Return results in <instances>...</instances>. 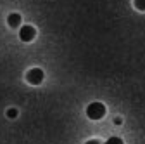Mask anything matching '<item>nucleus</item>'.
Returning a JSON list of instances; mask_svg holds the SVG:
<instances>
[{
	"instance_id": "obj_1",
	"label": "nucleus",
	"mask_w": 145,
	"mask_h": 144,
	"mask_svg": "<svg viewBox=\"0 0 145 144\" xmlns=\"http://www.w3.org/2000/svg\"><path fill=\"white\" fill-rule=\"evenodd\" d=\"M105 115V106L102 102H92L86 108V116L90 120H100Z\"/></svg>"
},
{
	"instance_id": "obj_2",
	"label": "nucleus",
	"mask_w": 145,
	"mask_h": 144,
	"mask_svg": "<svg viewBox=\"0 0 145 144\" xmlns=\"http://www.w3.org/2000/svg\"><path fill=\"white\" fill-rule=\"evenodd\" d=\"M26 80H28L31 85H38V83H42V82H43V71H42L40 68H33V69H29L28 73H26Z\"/></svg>"
},
{
	"instance_id": "obj_3",
	"label": "nucleus",
	"mask_w": 145,
	"mask_h": 144,
	"mask_svg": "<svg viewBox=\"0 0 145 144\" xmlns=\"http://www.w3.org/2000/svg\"><path fill=\"white\" fill-rule=\"evenodd\" d=\"M19 37H21V40H23V42H31V40L36 37V30H35L33 26L26 24V26H23V28H21Z\"/></svg>"
},
{
	"instance_id": "obj_4",
	"label": "nucleus",
	"mask_w": 145,
	"mask_h": 144,
	"mask_svg": "<svg viewBox=\"0 0 145 144\" xmlns=\"http://www.w3.org/2000/svg\"><path fill=\"white\" fill-rule=\"evenodd\" d=\"M7 23H9V26L10 28H17L21 24V14H17V12H12V14H9V19H7Z\"/></svg>"
},
{
	"instance_id": "obj_5",
	"label": "nucleus",
	"mask_w": 145,
	"mask_h": 144,
	"mask_svg": "<svg viewBox=\"0 0 145 144\" xmlns=\"http://www.w3.org/2000/svg\"><path fill=\"white\" fill-rule=\"evenodd\" d=\"M105 144H123V141H121L119 137H109V139L105 141Z\"/></svg>"
},
{
	"instance_id": "obj_6",
	"label": "nucleus",
	"mask_w": 145,
	"mask_h": 144,
	"mask_svg": "<svg viewBox=\"0 0 145 144\" xmlns=\"http://www.w3.org/2000/svg\"><path fill=\"white\" fill-rule=\"evenodd\" d=\"M135 7L138 11H145V0H135Z\"/></svg>"
},
{
	"instance_id": "obj_7",
	"label": "nucleus",
	"mask_w": 145,
	"mask_h": 144,
	"mask_svg": "<svg viewBox=\"0 0 145 144\" xmlns=\"http://www.w3.org/2000/svg\"><path fill=\"white\" fill-rule=\"evenodd\" d=\"M7 116H9V118H16V116H17V110H16V108L7 110Z\"/></svg>"
},
{
	"instance_id": "obj_8",
	"label": "nucleus",
	"mask_w": 145,
	"mask_h": 144,
	"mask_svg": "<svg viewBox=\"0 0 145 144\" xmlns=\"http://www.w3.org/2000/svg\"><path fill=\"white\" fill-rule=\"evenodd\" d=\"M85 144H100V142L95 141V139H92V141H88V142H85Z\"/></svg>"
},
{
	"instance_id": "obj_9",
	"label": "nucleus",
	"mask_w": 145,
	"mask_h": 144,
	"mask_svg": "<svg viewBox=\"0 0 145 144\" xmlns=\"http://www.w3.org/2000/svg\"><path fill=\"white\" fill-rule=\"evenodd\" d=\"M114 123H116V125H121V123H123V120H121V118H116V120H114Z\"/></svg>"
}]
</instances>
